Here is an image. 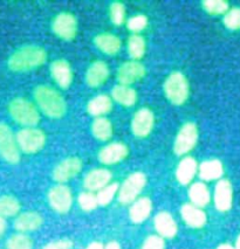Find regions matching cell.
I'll list each match as a JSON object with an SVG mask.
<instances>
[{
    "label": "cell",
    "mask_w": 240,
    "mask_h": 249,
    "mask_svg": "<svg viewBox=\"0 0 240 249\" xmlns=\"http://www.w3.org/2000/svg\"><path fill=\"white\" fill-rule=\"evenodd\" d=\"M47 61V52L41 46L25 45L17 48L7 60V67L14 73H27L42 67Z\"/></svg>",
    "instance_id": "1"
},
{
    "label": "cell",
    "mask_w": 240,
    "mask_h": 249,
    "mask_svg": "<svg viewBox=\"0 0 240 249\" xmlns=\"http://www.w3.org/2000/svg\"><path fill=\"white\" fill-rule=\"evenodd\" d=\"M34 100L37 108L47 117L62 118L67 112V102L59 91L50 86H37L34 89Z\"/></svg>",
    "instance_id": "2"
},
{
    "label": "cell",
    "mask_w": 240,
    "mask_h": 249,
    "mask_svg": "<svg viewBox=\"0 0 240 249\" xmlns=\"http://www.w3.org/2000/svg\"><path fill=\"white\" fill-rule=\"evenodd\" d=\"M8 114L22 128H34L40 122L39 109L24 97H16L8 103Z\"/></svg>",
    "instance_id": "3"
},
{
    "label": "cell",
    "mask_w": 240,
    "mask_h": 249,
    "mask_svg": "<svg viewBox=\"0 0 240 249\" xmlns=\"http://www.w3.org/2000/svg\"><path fill=\"white\" fill-rule=\"evenodd\" d=\"M163 90L169 102L175 106H183L190 95L189 81L181 71H172L164 81Z\"/></svg>",
    "instance_id": "4"
},
{
    "label": "cell",
    "mask_w": 240,
    "mask_h": 249,
    "mask_svg": "<svg viewBox=\"0 0 240 249\" xmlns=\"http://www.w3.org/2000/svg\"><path fill=\"white\" fill-rule=\"evenodd\" d=\"M20 151L17 142V135L13 134L8 124L0 122V157L8 164H18Z\"/></svg>",
    "instance_id": "5"
},
{
    "label": "cell",
    "mask_w": 240,
    "mask_h": 249,
    "mask_svg": "<svg viewBox=\"0 0 240 249\" xmlns=\"http://www.w3.org/2000/svg\"><path fill=\"white\" fill-rule=\"evenodd\" d=\"M17 142L20 151L26 155H34L41 151L46 144V135L41 129L22 128L17 134Z\"/></svg>",
    "instance_id": "6"
},
{
    "label": "cell",
    "mask_w": 240,
    "mask_h": 249,
    "mask_svg": "<svg viewBox=\"0 0 240 249\" xmlns=\"http://www.w3.org/2000/svg\"><path fill=\"white\" fill-rule=\"evenodd\" d=\"M198 142V126L193 122H186L179 129L173 143V152L177 156L189 153Z\"/></svg>",
    "instance_id": "7"
},
{
    "label": "cell",
    "mask_w": 240,
    "mask_h": 249,
    "mask_svg": "<svg viewBox=\"0 0 240 249\" xmlns=\"http://www.w3.org/2000/svg\"><path fill=\"white\" fill-rule=\"evenodd\" d=\"M147 184V177L142 172H135L130 175L118 190V200L121 204L128 205L135 201L140 196Z\"/></svg>",
    "instance_id": "8"
},
{
    "label": "cell",
    "mask_w": 240,
    "mask_h": 249,
    "mask_svg": "<svg viewBox=\"0 0 240 249\" xmlns=\"http://www.w3.org/2000/svg\"><path fill=\"white\" fill-rule=\"evenodd\" d=\"M77 19L69 12L59 13L52 21V31L63 41H72L77 34Z\"/></svg>",
    "instance_id": "9"
},
{
    "label": "cell",
    "mask_w": 240,
    "mask_h": 249,
    "mask_svg": "<svg viewBox=\"0 0 240 249\" xmlns=\"http://www.w3.org/2000/svg\"><path fill=\"white\" fill-rule=\"evenodd\" d=\"M147 69L144 67L143 63L140 61H127L122 63L117 69L116 79L118 81V85L130 86L138 82L146 76Z\"/></svg>",
    "instance_id": "10"
},
{
    "label": "cell",
    "mask_w": 240,
    "mask_h": 249,
    "mask_svg": "<svg viewBox=\"0 0 240 249\" xmlns=\"http://www.w3.org/2000/svg\"><path fill=\"white\" fill-rule=\"evenodd\" d=\"M155 125V115L149 108H141L131 120V131L136 137L146 138L151 134Z\"/></svg>",
    "instance_id": "11"
},
{
    "label": "cell",
    "mask_w": 240,
    "mask_h": 249,
    "mask_svg": "<svg viewBox=\"0 0 240 249\" xmlns=\"http://www.w3.org/2000/svg\"><path fill=\"white\" fill-rule=\"evenodd\" d=\"M48 201L51 207L57 213H67L73 204V196L69 187L66 185H56L52 187L48 193Z\"/></svg>",
    "instance_id": "12"
},
{
    "label": "cell",
    "mask_w": 240,
    "mask_h": 249,
    "mask_svg": "<svg viewBox=\"0 0 240 249\" xmlns=\"http://www.w3.org/2000/svg\"><path fill=\"white\" fill-rule=\"evenodd\" d=\"M81 170H82V160L79 157H68L54 167L53 179L62 184L76 177Z\"/></svg>",
    "instance_id": "13"
},
{
    "label": "cell",
    "mask_w": 240,
    "mask_h": 249,
    "mask_svg": "<svg viewBox=\"0 0 240 249\" xmlns=\"http://www.w3.org/2000/svg\"><path fill=\"white\" fill-rule=\"evenodd\" d=\"M50 71L52 79L61 89H68L73 83L74 73L68 61L63 59L53 61L50 67Z\"/></svg>",
    "instance_id": "14"
},
{
    "label": "cell",
    "mask_w": 240,
    "mask_h": 249,
    "mask_svg": "<svg viewBox=\"0 0 240 249\" xmlns=\"http://www.w3.org/2000/svg\"><path fill=\"white\" fill-rule=\"evenodd\" d=\"M111 71L102 60H96L89 66L86 71V83L91 88H99L108 81Z\"/></svg>",
    "instance_id": "15"
},
{
    "label": "cell",
    "mask_w": 240,
    "mask_h": 249,
    "mask_svg": "<svg viewBox=\"0 0 240 249\" xmlns=\"http://www.w3.org/2000/svg\"><path fill=\"white\" fill-rule=\"evenodd\" d=\"M129 149L123 143H111L100 150L99 160L102 164L114 165L128 157Z\"/></svg>",
    "instance_id": "16"
},
{
    "label": "cell",
    "mask_w": 240,
    "mask_h": 249,
    "mask_svg": "<svg viewBox=\"0 0 240 249\" xmlns=\"http://www.w3.org/2000/svg\"><path fill=\"white\" fill-rule=\"evenodd\" d=\"M111 172L107 169H95L87 173L83 180V185L89 192L101 191L108 186L111 180Z\"/></svg>",
    "instance_id": "17"
},
{
    "label": "cell",
    "mask_w": 240,
    "mask_h": 249,
    "mask_svg": "<svg viewBox=\"0 0 240 249\" xmlns=\"http://www.w3.org/2000/svg\"><path fill=\"white\" fill-rule=\"evenodd\" d=\"M233 191L231 182L222 179L217 184L215 190V205L216 208L221 212H226L232 207Z\"/></svg>",
    "instance_id": "18"
},
{
    "label": "cell",
    "mask_w": 240,
    "mask_h": 249,
    "mask_svg": "<svg viewBox=\"0 0 240 249\" xmlns=\"http://www.w3.org/2000/svg\"><path fill=\"white\" fill-rule=\"evenodd\" d=\"M43 219L37 212H24L20 213L14 220V228L19 233H28L39 230L42 226Z\"/></svg>",
    "instance_id": "19"
},
{
    "label": "cell",
    "mask_w": 240,
    "mask_h": 249,
    "mask_svg": "<svg viewBox=\"0 0 240 249\" xmlns=\"http://www.w3.org/2000/svg\"><path fill=\"white\" fill-rule=\"evenodd\" d=\"M94 45L100 52L107 55H116L121 51L122 42L112 33H101L94 37Z\"/></svg>",
    "instance_id": "20"
},
{
    "label": "cell",
    "mask_w": 240,
    "mask_h": 249,
    "mask_svg": "<svg viewBox=\"0 0 240 249\" xmlns=\"http://www.w3.org/2000/svg\"><path fill=\"white\" fill-rule=\"evenodd\" d=\"M182 218L185 224L192 228H202L206 224V214L201 208L192 204H185L181 210Z\"/></svg>",
    "instance_id": "21"
},
{
    "label": "cell",
    "mask_w": 240,
    "mask_h": 249,
    "mask_svg": "<svg viewBox=\"0 0 240 249\" xmlns=\"http://www.w3.org/2000/svg\"><path fill=\"white\" fill-rule=\"evenodd\" d=\"M155 228L161 236L171 239L177 234V224L172 215L167 212H161L155 216Z\"/></svg>",
    "instance_id": "22"
},
{
    "label": "cell",
    "mask_w": 240,
    "mask_h": 249,
    "mask_svg": "<svg viewBox=\"0 0 240 249\" xmlns=\"http://www.w3.org/2000/svg\"><path fill=\"white\" fill-rule=\"evenodd\" d=\"M112 109V98L108 95H97L87 104V111L94 117H105Z\"/></svg>",
    "instance_id": "23"
},
{
    "label": "cell",
    "mask_w": 240,
    "mask_h": 249,
    "mask_svg": "<svg viewBox=\"0 0 240 249\" xmlns=\"http://www.w3.org/2000/svg\"><path fill=\"white\" fill-rule=\"evenodd\" d=\"M198 170V164L192 157H185L179 161L176 170V178L182 185H187L195 178Z\"/></svg>",
    "instance_id": "24"
},
{
    "label": "cell",
    "mask_w": 240,
    "mask_h": 249,
    "mask_svg": "<svg viewBox=\"0 0 240 249\" xmlns=\"http://www.w3.org/2000/svg\"><path fill=\"white\" fill-rule=\"evenodd\" d=\"M111 98L120 106L129 108V107L135 106V103L137 102V91L130 86L117 85L112 88Z\"/></svg>",
    "instance_id": "25"
},
{
    "label": "cell",
    "mask_w": 240,
    "mask_h": 249,
    "mask_svg": "<svg viewBox=\"0 0 240 249\" xmlns=\"http://www.w3.org/2000/svg\"><path fill=\"white\" fill-rule=\"evenodd\" d=\"M151 211V200H150L149 198H140L132 204L131 208H130L129 216L132 222H135V224H141V222L146 221V220L149 218Z\"/></svg>",
    "instance_id": "26"
},
{
    "label": "cell",
    "mask_w": 240,
    "mask_h": 249,
    "mask_svg": "<svg viewBox=\"0 0 240 249\" xmlns=\"http://www.w3.org/2000/svg\"><path fill=\"white\" fill-rule=\"evenodd\" d=\"M199 177L205 181H211L219 179L224 173V167L221 160L211 159V160L203 161L198 167Z\"/></svg>",
    "instance_id": "27"
},
{
    "label": "cell",
    "mask_w": 240,
    "mask_h": 249,
    "mask_svg": "<svg viewBox=\"0 0 240 249\" xmlns=\"http://www.w3.org/2000/svg\"><path fill=\"white\" fill-rule=\"evenodd\" d=\"M112 124L106 117L95 118L92 124V134L96 140L101 142H107L112 137Z\"/></svg>",
    "instance_id": "28"
},
{
    "label": "cell",
    "mask_w": 240,
    "mask_h": 249,
    "mask_svg": "<svg viewBox=\"0 0 240 249\" xmlns=\"http://www.w3.org/2000/svg\"><path fill=\"white\" fill-rule=\"evenodd\" d=\"M190 200L197 207H205L210 202V192L203 182H196L189 190Z\"/></svg>",
    "instance_id": "29"
},
{
    "label": "cell",
    "mask_w": 240,
    "mask_h": 249,
    "mask_svg": "<svg viewBox=\"0 0 240 249\" xmlns=\"http://www.w3.org/2000/svg\"><path fill=\"white\" fill-rule=\"evenodd\" d=\"M20 201L13 196H0V218L6 219L18 215L20 212Z\"/></svg>",
    "instance_id": "30"
},
{
    "label": "cell",
    "mask_w": 240,
    "mask_h": 249,
    "mask_svg": "<svg viewBox=\"0 0 240 249\" xmlns=\"http://www.w3.org/2000/svg\"><path fill=\"white\" fill-rule=\"evenodd\" d=\"M127 49H128L129 56L134 61L141 60L142 57L146 54L147 43L143 36L140 34H134L128 39V43H127Z\"/></svg>",
    "instance_id": "31"
},
{
    "label": "cell",
    "mask_w": 240,
    "mask_h": 249,
    "mask_svg": "<svg viewBox=\"0 0 240 249\" xmlns=\"http://www.w3.org/2000/svg\"><path fill=\"white\" fill-rule=\"evenodd\" d=\"M7 249H33V241L27 234L17 233L10 236L6 242Z\"/></svg>",
    "instance_id": "32"
},
{
    "label": "cell",
    "mask_w": 240,
    "mask_h": 249,
    "mask_svg": "<svg viewBox=\"0 0 240 249\" xmlns=\"http://www.w3.org/2000/svg\"><path fill=\"white\" fill-rule=\"evenodd\" d=\"M202 6L205 12L211 16H221L228 12V4L224 0H205Z\"/></svg>",
    "instance_id": "33"
},
{
    "label": "cell",
    "mask_w": 240,
    "mask_h": 249,
    "mask_svg": "<svg viewBox=\"0 0 240 249\" xmlns=\"http://www.w3.org/2000/svg\"><path fill=\"white\" fill-rule=\"evenodd\" d=\"M118 190H120V186H118L117 182H112V184H109L108 186H106L105 189L99 191L96 196L100 206H107V205L111 204L114 196L118 192Z\"/></svg>",
    "instance_id": "34"
},
{
    "label": "cell",
    "mask_w": 240,
    "mask_h": 249,
    "mask_svg": "<svg viewBox=\"0 0 240 249\" xmlns=\"http://www.w3.org/2000/svg\"><path fill=\"white\" fill-rule=\"evenodd\" d=\"M109 18L114 25L120 26L126 21V6L123 2L115 1L109 7Z\"/></svg>",
    "instance_id": "35"
},
{
    "label": "cell",
    "mask_w": 240,
    "mask_h": 249,
    "mask_svg": "<svg viewBox=\"0 0 240 249\" xmlns=\"http://www.w3.org/2000/svg\"><path fill=\"white\" fill-rule=\"evenodd\" d=\"M79 205L86 212H91L99 206L97 196L92 195V192H83L79 196Z\"/></svg>",
    "instance_id": "36"
},
{
    "label": "cell",
    "mask_w": 240,
    "mask_h": 249,
    "mask_svg": "<svg viewBox=\"0 0 240 249\" xmlns=\"http://www.w3.org/2000/svg\"><path fill=\"white\" fill-rule=\"evenodd\" d=\"M224 25L228 30H240V8L234 7L228 10V12L224 17Z\"/></svg>",
    "instance_id": "37"
},
{
    "label": "cell",
    "mask_w": 240,
    "mask_h": 249,
    "mask_svg": "<svg viewBox=\"0 0 240 249\" xmlns=\"http://www.w3.org/2000/svg\"><path fill=\"white\" fill-rule=\"evenodd\" d=\"M128 30L134 32V33H140L148 26V18L144 14H136V16L131 17L127 22Z\"/></svg>",
    "instance_id": "38"
},
{
    "label": "cell",
    "mask_w": 240,
    "mask_h": 249,
    "mask_svg": "<svg viewBox=\"0 0 240 249\" xmlns=\"http://www.w3.org/2000/svg\"><path fill=\"white\" fill-rule=\"evenodd\" d=\"M166 248V243L162 236L158 235H150L147 237L146 241L143 243L142 249H164Z\"/></svg>",
    "instance_id": "39"
},
{
    "label": "cell",
    "mask_w": 240,
    "mask_h": 249,
    "mask_svg": "<svg viewBox=\"0 0 240 249\" xmlns=\"http://www.w3.org/2000/svg\"><path fill=\"white\" fill-rule=\"evenodd\" d=\"M73 247V242L71 240H57V241L51 242L46 245L42 249H72Z\"/></svg>",
    "instance_id": "40"
},
{
    "label": "cell",
    "mask_w": 240,
    "mask_h": 249,
    "mask_svg": "<svg viewBox=\"0 0 240 249\" xmlns=\"http://www.w3.org/2000/svg\"><path fill=\"white\" fill-rule=\"evenodd\" d=\"M6 228H7L6 219L0 218V239H1V236L4 235L5 231H6Z\"/></svg>",
    "instance_id": "41"
},
{
    "label": "cell",
    "mask_w": 240,
    "mask_h": 249,
    "mask_svg": "<svg viewBox=\"0 0 240 249\" xmlns=\"http://www.w3.org/2000/svg\"><path fill=\"white\" fill-rule=\"evenodd\" d=\"M86 249H105V247H103V245L101 242L94 241V242L89 243V246Z\"/></svg>",
    "instance_id": "42"
},
{
    "label": "cell",
    "mask_w": 240,
    "mask_h": 249,
    "mask_svg": "<svg viewBox=\"0 0 240 249\" xmlns=\"http://www.w3.org/2000/svg\"><path fill=\"white\" fill-rule=\"evenodd\" d=\"M105 249H121V246H120V243L116 241H111L106 246Z\"/></svg>",
    "instance_id": "43"
},
{
    "label": "cell",
    "mask_w": 240,
    "mask_h": 249,
    "mask_svg": "<svg viewBox=\"0 0 240 249\" xmlns=\"http://www.w3.org/2000/svg\"><path fill=\"white\" fill-rule=\"evenodd\" d=\"M217 249H234V248L231 245H228V243H222V245L219 246Z\"/></svg>",
    "instance_id": "44"
},
{
    "label": "cell",
    "mask_w": 240,
    "mask_h": 249,
    "mask_svg": "<svg viewBox=\"0 0 240 249\" xmlns=\"http://www.w3.org/2000/svg\"><path fill=\"white\" fill-rule=\"evenodd\" d=\"M234 249H240V235L238 236V239H237V242H236V248Z\"/></svg>",
    "instance_id": "45"
}]
</instances>
